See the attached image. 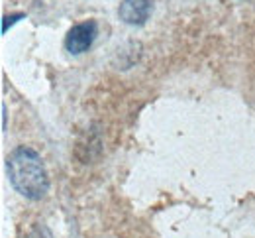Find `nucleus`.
Masks as SVG:
<instances>
[{
    "label": "nucleus",
    "mask_w": 255,
    "mask_h": 238,
    "mask_svg": "<svg viewBox=\"0 0 255 238\" xmlns=\"http://www.w3.org/2000/svg\"><path fill=\"white\" fill-rule=\"evenodd\" d=\"M96 34H98V26L95 20H85V22L75 24L65 35L67 51L73 55H81V53L89 51L93 41L96 39Z\"/></svg>",
    "instance_id": "nucleus-2"
},
{
    "label": "nucleus",
    "mask_w": 255,
    "mask_h": 238,
    "mask_svg": "<svg viewBox=\"0 0 255 238\" xmlns=\"http://www.w3.org/2000/svg\"><path fill=\"white\" fill-rule=\"evenodd\" d=\"M6 170L12 187L26 199L39 201L47 195L49 177L39 154L33 148L18 146L16 150H12L6 160Z\"/></svg>",
    "instance_id": "nucleus-1"
},
{
    "label": "nucleus",
    "mask_w": 255,
    "mask_h": 238,
    "mask_svg": "<svg viewBox=\"0 0 255 238\" xmlns=\"http://www.w3.org/2000/svg\"><path fill=\"white\" fill-rule=\"evenodd\" d=\"M2 128H6V106L2 104Z\"/></svg>",
    "instance_id": "nucleus-5"
},
{
    "label": "nucleus",
    "mask_w": 255,
    "mask_h": 238,
    "mask_svg": "<svg viewBox=\"0 0 255 238\" xmlns=\"http://www.w3.org/2000/svg\"><path fill=\"white\" fill-rule=\"evenodd\" d=\"M153 0H122L118 16L129 26H143L151 16Z\"/></svg>",
    "instance_id": "nucleus-3"
},
{
    "label": "nucleus",
    "mask_w": 255,
    "mask_h": 238,
    "mask_svg": "<svg viewBox=\"0 0 255 238\" xmlns=\"http://www.w3.org/2000/svg\"><path fill=\"white\" fill-rule=\"evenodd\" d=\"M8 16H10V14H8ZM8 16H4V22H2V32H8V26H12L16 20H22V18H24V14H22V12L12 14V18H8Z\"/></svg>",
    "instance_id": "nucleus-4"
}]
</instances>
